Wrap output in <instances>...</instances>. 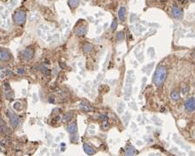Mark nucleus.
Instances as JSON below:
<instances>
[{
	"mask_svg": "<svg viewBox=\"0 0 195 156\" xmlns=\"http://www.w3.org/2000/svg\"><path fill=\"white\" fill-rule=\"evenodd\" d=\"M166 78H167V68L163 65H159L153 77V81L157 87H160L164 83Z\"/></svg>",
	"mask_w": 195,
	"mask_h": 156,
	"instance_id": "obj_1",
	"label": "nucleus"
},
{
	"mask_svg": "<svg viewBox=\"0 0 195 156\" xmlns=\"http://www.w3.org/2000/svg\"><path fill=\"white\" fill-rule=\"evenodd\" d=\"M134 81V71L130 70V71L127 72V79H126V84L124 87V95H125L126 100H128L131 94H132V83Z\"/></svg>",
	"mask_w": 195,
	"mask_h": 156,
	"instance_id": "obj_2",
	"label": "nucleus"
},
{
	"mask_svg": "<svg viewBox=\"0 0 195 156\" xmlns=\"http://www.w3.org/2000/svg\"><path fill=\"white\" fill-rule=\"evenodd\" d=\"M13 19L17 24L18 25H23L26 21V15L23 11L22 10H18L15 13V15L13 16Z\"/></svg>",
	"mask_w": 195,
	"mask_h": 156,
	"instance_id": "obj_3",
	"label": "nucleus"
},
{
	"mask_svg": "<svg viewBox=\"0 0 195 156\" xmlns=\"http://www.w3.org/2000/svg\"><path fill=\"white\" fill-rule=\"evenodd\" d=\"M185 109L186 111L192 113L195 110V98L191 97L188 100H187V101L185 102Z\"/></svg>",
	"mask_w": 195,
	"mask_h": 156,
	"instance_id": "obj_4",
	"label": "nucleus"
},
{
	"mask_svg": "<svg viewBox=\"0 0 195 156\" xmlns=\"http://www.w3.org/2000/svg\"><path fill=\"white\" fill-rule=\"evenodd\" d=\"M7 115H8L9 118H10V125H11L12 127H14V128H15V127H17V124H18V122H19V119H18V117L13 113V112L10 111V110H8V112H7Z\"/></svg>",
	"mask_w": 195,
	"mask_h": 156,
	"instance_id": "obj_5",
	"label": "nucleus"
},
{
	"mask_svg": "<svg viewBox=\"0 0 195 156\" xmlns=\"http://www.w3.org/2000/svg\"><path fill=\"white\" fill-rule=\"evenodd\" d=\"M172 14L175 18H180V17H181L182 15H183V12H182V10H180L178 6L174 5V6H173V8H172Z\"/></svg>",
	"mask_w": 195,
	"mask_h": 156,
	"instance_id": "obj_6",
	"label": "nucleus"
},
{
	"mask_svg": "<svg viewBox=\"0 0 195 156\" xmlns=\"http://www.w3.org/2000/svg\"><path fill=\"white\" fill-rule=\"evenodd\" d=\"M34 56V51L31 49H26L23 52V57L25 60H30Z\"/></svg>",
	"mask_w": 195,
	"mask_h": 156,
	"instance_id": "obj_7",
	"label": "nucleus"
},
{
	"mask_svg": "<svg viewBox=\"0 0 195 156\" xmlns=\"http://www.w3.org/2000/svg\"><path fill=\"white\" fill-rule=\"evenodd\" d=\"M126 12H127V10H126L125 7L124 6L121 7V9L119 10V12H118V17H119L121 22H124L126 17Z\"/></svg>",
	"mask_w": 195,
	"mask_h": 156,
	"instance_id": "obj_8",
	"label": "nucleus"
},
{
	"mask_svg": "<svg viewBox=\"0 0 195 156\" xmlns=\"http://www.w3.org/2000/svg\"><path fill=\"white\" fill-rule=\"evenodd\" d=\"M67 130H68V132L70 134L76 133V131H77V125H76V123L75 122V121L70 123L69 126H68V128H67Z\"/></svg>",
	"mask_w": 195,
	"mask_h": 156,
	"instance_id": "obj_9",
	"label": "nucleus"
},
{
	"mask_svg": "<svg viewBox=\"0 0 195 156\" xmlns=\"http://www.w3.org/2000/svg\"><path fill=\"white\" fill-rule=\"evenodd\" d=\"M0 58H1L2 61H3V62L8 61V60L10 58V56L7 51H5V50H2L1 53H0Z\"/></svg>",
	"mask_w": 195,
	"mask_h": 156,
	"instance_id": "obj_10",
	"label": "nucleus"
},
{
	"mask_svg": "<svg viewBox=\"0 0 195 156\" xmlns=\"http://www.w3.org/2000/svg\"><path fill=\"white\" fill-rule=\"evenodd\" d=\"M83 150L85 151V153L88 154V155H94V154H95V150L93 149V148L88 144H84V145H83Z\"/></svg>",
	"mask_w": 195,
	"mask_h": 156,
	"instance_id": "obj_11",
	"label": "nucleus"
},
{
	"mask_svg": "<svg viewBox=\"0 0 195 156\" xmlns=\"http://www.w3.org/2000/svg\"><path fill=\"white\" fill-rule=\"evenodd\" d=\"M136 154H137V151H136L135 148H133V147H128L125 151L126 155H136Z\"/></svg>",
	"mask_w": 195,
	"mask_h": 156,
	"instance_id": "obj_12",
	"label": "nucleus"
},
{
	"mask_svg": "<svg viewBox=\"0 0 195 156\" xmlns=\"http://www.w3.org/2000/svg\"><path fill=\"white\" fill-rule=\"evenodd\" d=\"M87 33V28L86 26H82L76 30V35L79 36V37H83L85 34Z\"/></svg>",
	"mask_w": 195,
	"mask_h": 156,
	"instance_id": "obj_13",
	"label": "nucleus"
},
{
	"mask_svg": "<svg viewBox=\"0 0 195 156\" xmlns=\"http://www.w3.org/2000/svg\"><path fill=\"white\" fill-rule=\"evenodd\" d=\"M80 108H81V109L83 110V111H85V112H90L91 110H93V108H91L89 104L83 103V102L80 104Z\"/></svg>",
	"mask_w": 195,
	"mask_h": 156,
	"instance_id": "obj_14",
	"label": "nucleus"
},
{
	"mask_svg": "<svg viewBox=\"0 0 195 156\" xmlns=\"http://www.w3.org/2000/svg\"><path fill=\"white\" fill-rule=\"evenodd\" d=\"M170 96H171V99H172L173 101H178V100H180V94H179L178 91H176V90H173V91L171 92Z\"/></svg>",
	"mask_w": 195,
	"mask_h": 156,
	"instance_id": "obj_15",
	"label": "nucleus"
},
{
	"mask_svg": "<svg viewBox=\"0 0 195 156\" xmlns=\"http://www.w3.org/2000/svg\"><path fill=\"white\" fill-rule=\"evenodd\" d=\"M80 0H69V5L71 9H75L79 5Z\"/></svg>",
	"mask_w": 195,
	"mask_h": 156,
	"instance_id": "obj_16",
	"label": "nucleus"
},
{
	"mask_svg": "<svg viewBox=\"0 0 195 156\" xmlns=\"http://www.w3.org/2000/svg\"><path fill=\"white\" fill-rule=\"evenodd\" d=\"M1 132H2V134H3V135L9 134V129L4 125V122H3V120H1Z\"/></svg>",
	"mask_w": 195,
	"mask_h": 156,
	"instance_id": "obj_17",
	"label": "nucleus"
},
{
	"mask_svg": "<svg viewBox=\"0 0 195 156\" xmlns=\"http://www.w3.org/2000/svg\"><path fill=\"white\" fill-rule=\"evenodd\" d=\"M70 142L72 143H76L78 141V135H76V133H74V134H70Z\"/></svg>",
	"mask_w": 195,
	"mask_h": 156,
	"instance_id": "obj_18",
	"label": "nucleus"
},
{
	"mask_svg": "<svg viewBox=\"0 0 195 156\" xmlns=\"http://www.w3.org/2000/svg\"><path fill=\"white\" fill-rule=\"evenodd\" d=\"M92 45L89 44V43H86V44H84V46H83V51L85 52V53H89V52H91V50H92Z\"/></svg>",
	"mask_w": 195,
	"mask_h": 156,
	"instance_id": "obj_19",
	"label": "nucleus"
},
{
	"mask_svg": "<svg viewBox=\"0 0 195 156\" xmlns=\"http://www.w3.org/2000/svg\"><path fill=\"white\" fill-rule=\"evenodd\" d=\"M41 71H42V73H43V75L44 76V77H50V70H48V69H46V68H42L41 69Z\"/></svg>",
	"mask_w": 195,
	"mask_h": 156,
	"instance_id": "obj_20",
	"label": "nucleus"
},
{
	"mask_svg": "<svg viewBox=\"0 0 195 156\" xmlns=\"http://www.w3.org/2000/svg\"><path fill=\"white\" fill-rule=\"evenodd\" d=\"M124 107H125L124 103L120 102V104L118 105V108H117V110H118V112H119V114H121L123 111H124Z\"/></svg>",
	"mask_w": 195,
	"mask_h": 156,
	"instance_id": "obj_21",
	"label": "nucleus"
},
{
	"mask_svg": "<svg viewBox=\"0 0 195 156\" xmlns=\"http://www.w3.org/2000/svg\"><path fill=\"white\" fill-rule=\"evenodd\" d=\"M123 38H124V35H123V32L120 31L117 33V35H116V39L118 40V41H122Z\"/></svg>",
	"mask_w": 195,
	"mask_h": 156,
	"instance_id": "obj_22",
	"label": "nucleus"
},
{
	"mask_svg": "<svg viewBox=\"0 0 195 156\" xmlns=\"http://www.w3.org/2000/svg\"><path fill=\"white\" fill-rule=\"evenodd\" d=\"M123 119V122H124V124H125V126H127V124H128V121H129V120H130V115L127 114V115H125L124 117L122 118Z\"/></svg>",
	"mask_w": 195,
	"mask_h": 156,
	"instance_id": "obj_23",
	"label": "nucleus"
},
{
	"mask_svg": "<svg viewBox=\"0 0 195 156\" xmlns=\"http://www.w3.org/2000/svg\"><path fill=\"white\" fill-rule=\"evenodd\" d=\"M116 28H117V21H116V19H114L111 23V30H114Z\"/></svg>",
	"mask_w": 195,
	"mask_h": 156,
	"instance_id": "obj_24",
	"label": "nucleus"
},
{
	"mask_svg": "<svg viewBox=\"0 0 195 156\" xmlns=\"http://www.w3.org/2000/svg\"><path fill=\"white\" fill-rule=\"evenodd\" d=\"M71 116H72V115L70 114V113H68V114H66V115H63V121H70V120L71 119Z\"/></svg>",
	"mask_w": 195,
	"mask_h": 156,
	"instance_id": "obj_25",
	"label": "nucleus"
},
{
	"mask_svg": "<svg viewBox=\"0 0 195 156\" xmlns=\"http://www.w3.org/2000/svg\"><path fill=\"white\" fill-rule=\"evenodd\" d=\"M17 73H18V75H23V74L25 73V70H24V69H18L17 70Z\"/></svg>",
	"mask_w": 195,
	"mask_h": 156,
	"instance_id": "obj_26",
	"label": "nucleus"
},
{
	"mask_svg": "<svg viewBox=\"0 0 195 156\" xmlns=\"http://www.w3.org/2000/svg\"><path fill=\"white\" fill-rule=\"evenodd\" d=\"M20 107H21V104H20L19 102H16L15 104H14V108L17 110H19L20 109Z\"/></svg>",
	"mask_w": 195,
	"mask_h": 156,
	"instance_id": "obj_27",
	"label": "nucleus"
},
{
	"mask_svg": "<svg viewBox=\"0 0 195 156\" xmlns=\"http://www.w3.org/2000/svg\"><path fill=\"white\" fill-rule=\"evenodd\" d=\"M108 127H109L108 122H107V121H105L104 123H103V128H104V129H107V128H108Z\"/></svg>",
	"mask_w": 195,
	"mask_h": 156,
	"instance_id": "obj_28",
	"label": "nucleus"
},
{
	"mask_svg": "<svg viewBox=\"0 0 195 156\" xmlns=\"http://www.w3.org/2000/svg\"><path fill=\"white\" fill-rule=\"evenodd\" d=\"M181 91H182V93H183V94H186L187 92L189 91V88H188V87H186V88H182Z\"/></svg>",
	"mask_w": 195,
	"mask_h": 156,
	"instance_id": "obj_29",
	"label": "nucleus"
},
{
	"mask_svg": "<svg viewBox=\"0 0 195 156\" xmlns=\"http://www.w3.org/2000/svg\"><path fill=\"white\" fill-rule=\"evenodd\" d=\"M100 119L105 121H107V116L106 115H101V116H100Z\"/></svg>",
	"mask_w": 195,
	"mask_h": 156,
	"instance_id": "obj_30",
	"label": "nucleus"
},
{
	"mask_svg": "<svg viewBox=\"0 0 195 156\" xmlns=\"http://www.w3.org/2000/svg\"><path fill=\"white\" fill-rule=\"evenodd\" d=\"M49 101H50V103H54V101H55V97L53 96V95H51V96L49 97Z\"/></svg>",
	"mask_w": 195,
	"mask_h": 156,
	"instance_id": "obj_31",
	"label": "nucleus"
},
{
	"mask_svg": "<svg viewBox=\"0 0 195 156\" xmlns=\"http://www.w3.org/2000/svg\"><path fill=\"white\" fill-rule=\"evenodd\" d=\"M5 75H6V76L12 75V72H11V71H10V70H6V71H5Z\"/></svg>",
	"mask_w": 195,
	"mask_h": 156,
	"instance_id": "obj_32",
	"label": "nucleus"
},
{
	"mask_svg": "<svg viewBox=\"0 0 195 156\" xmlns=\"http://www.w3.org/2000/svg\"><path fill=\"white\" fill-rule=\"evenodd\" d=\"M60 66H61V68L62 69H63L65 67V65L64 64H63V63H60Z\"/></svg>",
	"mask_w": 195,
	"mask_h": 156,
	"instance_id": "obj_33",
	"label": "nucleus"
},
{
	"mask_svg": "<svg viewBox=\"0 0 195 156\" xmlns=\"http://www.w3.org/2000/svg\"><path fill=\"white\" fill-rule=\"evenodd\" d=\"M180 1L182 2V3H184V2H185V0H180Z\"/></svg>",
	"mask_w": 195,
	"mask_h": 156,
	"instance_id": "obj_34",
	"label": "nucleus"
}]
</instances>
